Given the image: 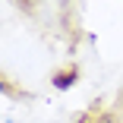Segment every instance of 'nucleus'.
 Instances as JSON below:
<instances>
[{
	"label": "nucleus",
	"mask_w": 123,
	"mask_h": 123,
	"mask_svg": "<svg viewBox=\"0 0 123 123\" xmlns=\"http://www.w3.org/2000/svg\"><path fill=\"white\" fill-rule=\"evenodd\" d=\"M104 123H111V120H104Z\"/></svg>",
	"instance_id": "f03ea898"
},
{
	"label": "nucleus",
	"mask_w": 123,
	"mask_h": 123,
	"mask_svg": "<svg viewBox=\"0 0 123 123\" xmlns=\"http://www.w3.org/2000/svg\"><path fill=\"white\" fill-rule=\"evenodd\" d=\"M73 82H76V69H66V73H60V76L54 79V85H57L60 92H63V88H69Z\"/></svg>",
	"instance_id": "f257e3e1"
}]
</instances>
